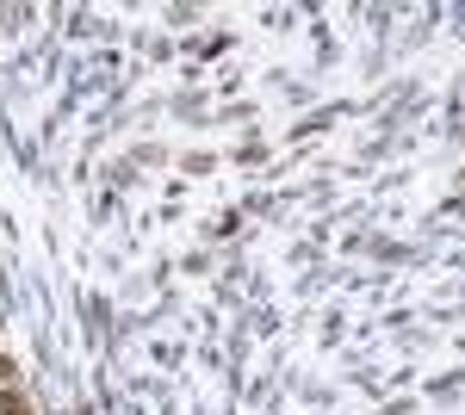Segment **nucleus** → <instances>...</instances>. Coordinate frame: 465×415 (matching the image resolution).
I'll use <instances>...</instances> for the list:
<instances>
[{
	"instance_id": "1",
	"label": "nucleus",
	"mask_w": 465,
	"mask_h": 415,
	"mask_svg": "<svg viewBox=\"0 0 465 415\" xmlns=\"http://www.w3.org/2000/svg\"><path fill=\"white\" fill-rule=\"evenodd\" d=\"M6 415H32V410H6Z\"/></svg>"
}]
</instances>
